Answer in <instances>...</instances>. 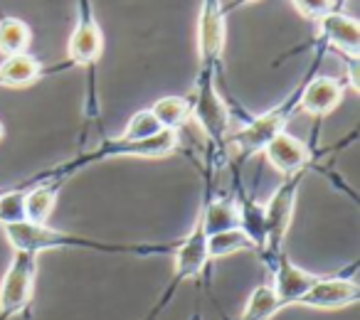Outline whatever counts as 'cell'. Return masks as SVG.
<instances>
[{
  "label": "cell",
  "mask_w": 360,
  "mask_h": 320,
  "mask_svg": "<svg viewBox=\"0 0 360 320\" xmlns=\"http://www.w3.org/2000/svg\"><path fill=\"white\" fill-rule=\"evenodd\" d=\"M6 239L13 251H27L37 254L50 249H86V251H104V254H134V256H155L168 254L175 244H119V241H99L89 236H79L75 232L55 229L50 225H32V222H18L8 225Z\"/></svg>",
  "instance_id": "1"
},
{
  "label": "cell",
  "mask_w": 360,
  "mask_h": 320,
  "mask_svg": "<svg viewBox=\"0 0 360 320\" xmlns=\"http://www.w3.org/2000/svg\"><path fill=\"white\" fill-rule=\"evenodd\" d=\"M207 264H210V261H207V236H205V232H202L200 222H195L193 229L186 234V239L178 241L173 249V279L160 291L158 300L150 305V310L141 320H158L160 313H163V310L173 303L175 295H178L180 286L186 284V281L202 276Z\"/></svg>",
  "instance_id": "2"
},
{
  "label": "cell",
  "mask_w": 360,
  "mask_h": 320,
  "mask_svg": "<svg viewBox=\"0 0 360 320\" xmlns=\"http://www.w3.org/2000/svg\"><path fill=\"white\" fill-rule=\"evenodd\" d=\"M301 89H304V84L296 86L294 94H291L289 99L281 101L279 106L269 109L266 114L250 119L240 131H237V133H230V138H227V148H235V153L240 155V160H247L250 155L262 153L271 138H276L279 133H284L289 119L299 111Z\"/></svg>",
  "instance_id": "3"
},
{
  "label": "cell",
  "mask_w": 360,
  "mask_h": 320,
  "mask_svg": "<svg viewBox=\"0 0 360 320\" xmlns=\"http://www.w3.org/2000/svg\"><path fill=\"white\" fill-rule=\"evenodd\" d=\"M193 114L202 133L207 135L210 145L215 150H227V138H230V111L217 91V74L212 72H198L195 89L191 96Z\"/></svg>",
  "instance_id": "4"
},
{
  "label": "cell",
  "mask_w": 360,
  "mask_h": 320,
  "mask_svg": "<svg viewBox=\"0 0 360 320\" xmlns=\"http://www.w3.org/2000/svg\"><path fill=\"white\" fill-rule=\"evenodd\" d=\"M37 254L13 251L6 274L0 279V320H13L25 315L35 298Z\"/></svg>",
  "instance_id": "5"
},
{
  "label": "cell",
  "mask_w": 360,
  "mask_h": 320,
  "mask_svg": "<svg viewBox=\"0 0 360 320\" xmlns=\"http://www.w3.org/2000/svg\"><path fill=\"white\" fill-rule=\"evenodd\" d=\"M304 175H306V171L284 178V182L276 187L274 195H271L269 202L264 205L266 239H264V249H262V254H259V259L264 261V264L284 251L286 234H289L291 220H294L296 195H299V187H301V182H304Z\"/></svg>",
  "instance_id": "6"
},
{
  "label": "cell",
  "mask_w": 360,
  "mask_h": 320,
  "mask_svg": "<svg viewBox=\"0 0 360 320\" xmlns=\"http://www.w3.org/2000/svg\"><path fill=\"white\" fill-rule=\"evenodd\" d=\"M358 264H350L345 274H321V279L299 298L296 308L343 310L360 300V284L355 279Z\"/></svg>",
  "instance_id": "7"
},
{
  "label": "cell",
  "mask_w": 360,
  "mask_h": 320,
  "mask_svg": "<svg viewBox=\"0 0 360 320\" xmlns=\"http://www.w3.org/2000/svg\"><path fill=\"white\" fill-rule=\"evenodd\" d=\"M225 11L220 0H202L200 18H198V60L200 69L220 74L222 52H225Z\"/></svg>",
  "instance_id": "8"
},
{
  "label": "cell",
  "mask_w": 360,
  "mask_h": 320,
  "mask_svg": "<svg viewBox=\"0 0 360 320\" xmlns=\"http://www.w3.org/2000/svg\"><path fill=\"white\" fill-rule=\"evenodd\" d=\"M266 279H269L274 295L279 300V308H296L299 298L321 279V274H311V271L301 269L286 251L276 254L274 259L266 261Z\"/></svg>",
  "instance_id": "9"
},
{
  "label": "cell",
  "mask_w": 360,
  "mask_h": 320,
  "mask_svg": "<svg viewBox=\"0 0 360 320\" xmlns=\"http://www.w3.org/2000/svg\"><path fill=\"white\" fill-rule=\"evenodd\" d=\"M101 52H104L101 27H99V22H96L94 13H91L89 0H79V20H77L75 30H72V35H70V42H67L70 65L94 69Z\"/></svg>",
  "instance_id": "10"
},
{
  "label": "cell",
  "mask_w": 360,
  "mask_h": 320,
  "mask_svg": "<svg viewBox=\"0 0 360 320\" xmlns=\"http://www.w3.org/2000/svg\"><path fill=\"white\" fill-rule=\"evenodd\" d=\"M262 153H264L266 163H269L276 173H281L284 178L309 171L311 158H314L309 143L294 138V135L286 133V131L276 135V138H271Z\"/></svg>",
  "instance_id": "11"
},
{
  "label": "cell",
  "mask_w": 360,
  "mask_h": 320,
  "mask_svg": "<svg viewBox=\"0 0 360 320\" xmlns=\"http://www.w3.org/2000/svg\"><path fill=\"white\" fill-rule=\"evenodd\" d=\"M319 35L326 45L335 47L348 60L360 57V22L345 13L330 11L319 20Z\"/></svg>",
  "instance_id": "12"
},
{
  "label": "cell",
  "mask_w": 360,
  "mask_h": 320,
  "mask_svg": "<svg viewBox=\"0 0 360 320\" xmlns=\"http://www.w3.org/2000/svg\"><path fill=\"white\" fill-rule=\"evenodd\" d=\"M343 91L345 84L335 76H309L304 81V89H301V99H299V111L311 116H326L335 109V106L343 101Z\"/></svg>",
  "instance_id": "13"
},
{
  "label": "cell",
  "mask_w": 360,
  "mask_h": 320,
  "mask_svg": "<svg viewBox=\"0 0 360 320\" xmlns=\"http://www.w3.org/2000/svg\"><path fill=\"white\" fill-rule=\"evenodd\" d=\"M198 222L202 225L205 236L217 234V232L227 229H240V217H237L235 197H205L200 207Z\"/></svg>",
  "instance_id": "14"
},
{
  "label": "cell",
  "mask_w": 360,
  "mask_h": 320,
  "mask_svg": "<svg viewBox=\"0 0 360 320\" xmlns=\"http://www.w3.org/2000/svg\"><path fill=\"white\" fill-rule=\"evenodd\" d=\"M45 74V67L37 57L27 55H13L6 57L0 62V86H8V89H20V86L35 84L40 76Z\"/></svg>",
  "instance_id": "15"
},
{
  "label": "cell",
  "mask_w": 360,
  "mask_h": 320,
  "mask_svg": "<svg viewBox=\"0 0 360 320\" xmlns=\"http://www.w3.org/2000/svg\"><path fill=\"white\" fill-rule=\"evenodd\" d=\"M65 182H32L30 190H25V222L32 225H47L50 215L57 205V197Z\"/></svg>",
  "instance_id": "16"
},
{
  "label": "cell",
  "mask_w": 360,
  "mask_h": 320,
  "mask_svg": "<svg viewBox=\"0 0 360 320\" xmlns=\"http://www.w3.org/2000/svg\"><path fill=\"white\" fill-rule=\"evenodd\" d=\"M150 114L158 121L160 128L165 131H178L188 124L193 114L191 96H163L150 106Z\"/></svg>",
  "instance_id": "17"
},
{
  "label": "cell",
  "mask_w": 360,
  "mask_h": 320,
  "mask_svg": "<svg viewBox=\"0 0 360 320\" xmlns=\"http://www.w3.org/2000/svg\"><path fill=\"white\" fill-rule=\"evenodd\" d=\"M279 313H281V308H279V300H276V295H274V288H271L269 279H264L252 288L240 320H271Z\"/></svg>",
  "instance_id": "18"
},
{
  "label": "cell",
  "mask_w": 360,
  "mask_h": 320,
  "mask_svg": "<svg viewBox=\"0 0 360 320\" xmlns=\"http://www.w3.org/2000/svg\"><path fill=\"white\" fill-rule=\"evenodd\" d=\"M32 40L30 25L22 22L20 18H3L0 20V55L13 57L27 52Z\"/></svg>",
  "instance_id": "19"
},
{
  "label": "cell",
  "mask_w": 360,
  "mask_h": 320,
  "mask_svg": "<svg viewBox=\"0 0 360 320\" xmlns=\"http://www.w3.org/2000/svg\"><path fill=\"white\" fill-rule=\"evenodd\" d=\"M240 251H255V244L247 239L242 229H227L207 236V261L227 259V256L240 254Z\"/></svg>",
  "instance_id": "20"
},
{
  "label": "cell",
  "mask_w": 360,
  "mask_h": 320,
  "mask_svg": "<svg viewBox=\"0 0 360 320\" xmlns=\"http://www.w3.org/2000/svg\"><path fill=\"white\" fill-rule=\"evenodd\" d=\"M25 222V187H13L0 192V225H18Z\"/></svg>",
  "instance_id": "21"
},
{
  "label": "cell",
  "mask_w": 360,
  "mask_h": 320,
  "mask_svg": "<svg viewBox=\"0 0 360 320\" xmlns=\"http://www.w3.org/2000/svg\"><path fill=\"white\" fill-rule=\"evenodd\" d=\"M160 131L163 128H160L158 121L153 119L150 109H141L129 119V124H126L124 133H121L119 138L121 140H146V138H150V135L160 133Z\"/></svg>",
  "instance_id": "22"
},
{
  "label": "cell",
  "mask_w": 360,
  "mask_h": 320,
  "mask_svg": "<svg viewBox=\"0 0 360 320\" xmlns=\"http://www.w3.org/2000/svg\"><path fill=\"white\" fill-rule=\"evenodd\" d=\"M291 3H294L301 15L311 18V20H321L335 6V0H291Z\"/></svg>",
  "instance_id": "23"
},
{
  "label": "cell",
  "mask_w": 360,
  "mask_h": 320,
  "mask_svg": "<svg viewBox=\"0 0 360 320\" xmlns=\"http://www.w3.org/2000/svg\"><path fill=\"white\" fill-rule=\"evenodd\" d=\"M3 133H6V126H3V121H0V140H3Z\"/></svg>",
  "instance_id": "24"
},
{
  "label": "cell",
  "mask_w": 360,
  "mask_h": 320,
  "mask_svg": "<svg viewBox=\"0 0 360 320\" xmlns=\"http://www.w3.org/2000/svg\"><path fill=\"white\" fill-rule=\"evenodd\" d=\"M240 3H250V0H235V3H232V8H235V6H240Z\"/></svg>",
  "instance_id": "25"
}]
</instances>
